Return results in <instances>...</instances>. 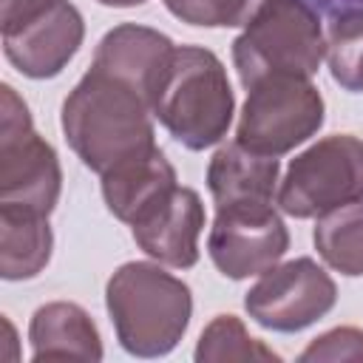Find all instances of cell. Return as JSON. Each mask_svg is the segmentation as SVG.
<instances>
[{"label":"cell","mask_w":363,"mask_h":363,"mask_svg":"<svg viewBox=\"0 0 363 363\" xmlns=\"http://www.w3.org/2000/svg\"><path fill=\"white\" fill-rule=\"evenodd\" d=\"M85 23L79 9L68 0H57L23 26L3 31V51L23 77L51 79L79 51Z\"/></svg>","instance_id":"cell-10"},{"label":"cell","mask_w":363,"mask_h":363,"mask_svg":"<svg viewBox=\"0 0 363 363\" xmlns=\"http://www.w3.org/2000/svg\"><path fill=\"white\" fill-rule=\"evenodd\" d=\"M108 315L125 352L136 357H162L182 340L190 315V286L150 261L122 264L105 286Z\"/></svg>","instance_id":"cell-2"},{"label":"cell","mask_w":363,"mask_h":363,"mask_svg":"<svg viewBox=\"0 0 363 363\" xmlns=\"http://www.w3.org/2000/svg\"><path fill=\"white\" fill-rule=\"evenodd\" d=\"M352 201H363V142L352 133H332L298 153L275 196L295 218H318Z\"/></svg>","instance_id":"cell-5"},{"label":"cell","mask_w":363,"mask_h":363,"mask_svg":"<svg viewBox=\"0 0 363 363\" xmlns=\"http://www.w3.org/2000/svg\"><path fill=\"white\" fill-rule=\"evenodd\" d=\"M133 241L145 255L164 267L187 269L199 261V235L204 230V204L193 187H170L133 224Z\"/></svg>","instance_id":"cell-11"},{"label":"cell","mask_w":363,"mask_h":363,"mask_svg":"<svg viewBox=\"0 0 363 363\" xmlns=\"http://www.w3.org/2000/svg\"><path fill=\"white\" fill-rule=\"evenodd\" d=\"M278 170L281 164L275 156H261L238 142H230L213 153L207 167V187L216 207L250 199L272 201L278 196Z\"/></svg>","instance_id":"cell-15"},{"label":"cell","mask_w":363,"mask_h":363,"mask_svg":"<svg viewBox=\"0 0 363 363\" xmlns=\"http://www.w3.org/2000/svg\"><path fill=\"white\" fill-rule=\"evenodd\" d=\"M173 51L176 45L162 31L136 23H122L99 40L94 51V68L136 88L153 108V96L164 79Z\"/></svg>","instance_id":"cell-12"},{"label":"cell","mask_w":363,"mask_h":363,"mask_svg":"<svg viewBox=\"0 0 363 363\" xmlns=\"http://www.w3.org/2000/svg\"><path fill=\"white\" fill-rule=\"evenodd\" d=\"M31 360H99L102 340L91 315L68 301H51L31 315Z\"/></svg>","instance_id":"cell-13"},{"label":"cell","mask_w":363,"mask_h":363,"mask_svg":"<svg viewBox=\"0 0 363 363\" xmlns=\"http://www.w3.org/2000/svg\"><path fill=\"white\" fill-rule=\"evenodd\" d=\"M318 255L343 275H363V201H352L318 216Z\"/></svg>","instance_id":"cell-17"},{"label":"cell","mask_w":363,"mask_h":363,"mask_svg":"<svg viewBox=\"0 0 363 363\" xmlns=\"http://www.w3.org/2000/svg\"><path fill=\"white\" fill-rule=\"evenodd\" d=\"M326 62L340 88L363 91V9H340L329 14Z\"/></svg>","instance_id":"cell-18"},{"label":"cell","mask_w":363,"mask_h":363,"mask_svg":"<svg viewBox=\"0 0 363 363\" xmlns=\"http://www.w3.org/2000/svg\"><path fill=\"white\" fill-rule=\"evenodd\" d=\"M51 247L48 216L20 204H0V275L6 281L40 275L51 258Z\"/></svg>","instance_id":"cell-16"},{"label":"cell","mask_w":363,"mask_h":363,"mask_svg":"<svg viewBox=\"0 0 363 363\" xmlns=\"http://www.w3.org/2000/svg\"><path fill=\"white\" fill-rule=\"evenodd\" d=\"M301 360H363V329H329L301 352Z\"/></svg>","instance_id":"cell-21"},{"label":"cell","mask_w":363,"mask_h":363,"mask_svg":"<svg viewBox=\"0 0 363 363\" xmlns=\"http://www.w3.org/2000/svg\"><path fill=\"white\" fill-rule=\"evenodd\" d=\"M235 96L221 60L201 45H176L153 96V116L187 150H204L227 136Z\"/></svg>","instance_id":"cell-3"},{"label":"cell","mask_w":363,"mask_h":363,"mask_svg":"<svg viewBox=\"0 0 363 363\" xmlns=\"http://www.w3.org/2000/svg\"><path fill=\"white\" fill-rule=\"evenodd\" d=\"M170 187H176V170L159 147L102 173V199L108 210L125 224H133Z\"/></svg>","instance_id":"cell-14"},{"label":"cell","mask_w":363,"mask_h":363,"mask_svg":"<svg viewBox=\"0 0 363 363\" xmlns=\"http://www.w3.org/2000/svg\"><path fill=\"white\" fill-rule=\"evenodd\" d=\"M289 250V230L272 201L250 199L216 207L207 252L216 269L233 281L261 275Z\"/></svg>","instance_id":"cell-8"},{"label":"cell","mask_w":363,"mask_h":363,"mask_svg":"<svg viewBox=\"0 0 363 363\" xmlns=\"http://www.w3.org/2000/svg\"><path fill=\"white\" fill-rule=\"evenodd\" d=\"M306 3L323 14H335L340 9H363V0H306Z\"/></svg>","instance_id":"cell-23"},{"label":"cell","mask_w":363,"mask_h":363,"mask_svg":"<svg viewBox=\"0 0 363 363\" xmlns=\"http://www.w3.org/2000/svg\"><path fill=\"white\" fill-rule=\"evenodd\" d=\"M323 125V96L306 77H267L247 88L235 142L261 156H284Z\"/></svg>","instance_id":"cell-6"},{"label":"cell","mask_w":363,"mask_h":363,"mask_svg":"<svg viewBox=\"0 0 363 363\" xmlns=\"http://www.w3.org/2000/svg\"><path fill=\"white\" fill-rule=\"evenodd\" d=\"M62 170L54 147L31 128L28 105L11 85L0 88V204L48 216L60 199Z\"/></svg>","instance_id":"cell-7"},{"label":"cell","mask_w":363,"mask_h":363,"mask_svg":"<svg viewBox=\"0 0 363 363\" xmlns=\"http://www.w3.org/2000/svg\"><path fill=\"white\" fill-rule=\"evenodd\" d=\"M337 301L329 272L312 258L275 264L250 286L244 298L247 315L272 332H301L320 320Z\"/></svg>","instance_id":"cell-9"},{"label":"cell","mask_w":363,"mask_h":363,"mask_svg":"<svg viewBox=\"0 0 363 363\" xmlns=\"http://www.w3.org/2000/svg\"><path fill=\"white\" fill-rule=\"evenodd\" d=\"M261 0H164L167 11L190 26L230 28L244 26Z\"/></svg>","instance_id":"cell-20"},{"label":"cell","mask_w":363,"mask_h":363,"mask_svg":"<svg viewBox=\"0 0 363 363\" xmlns=\"http://www.w3.org/2000/svg\"><path fill=\"white\" fill-rule=\"evenodd\" d=\"M326 40L318 11L306 0H261L233 43V65L244 88L278 74H318Z\"/></svg>","instance_id":"cell-4"},{"label":"cell","mask_w":363,"mask_h":363,"mask_svg":"<svg viewBox=\"0 0 363 363\" xmlns=\"http://www.w3.org/2000/svg\"><path fill=\"white\" fill-rule=\"evenodd\" d=\"M51 3H57V0H0V28L11 31V28L23 26L26 20L37 17L40 11H45Z\"/></svg>","instance_id":"cell-22"},{"label":"cell","mask_w":363,"mask_h":363,"mask_svg":"<svg viewBox=\"0 0 363 363\" xmlns=\"http://www.w3.org/2000/svg\"><path fill=\"white\" fill-rule=\"evenodd\" d=\"M60 125L79 162L99 176L156 147L150 102L94 65L65 96Z\"/></svg>","instance_id":"cell-1"},{"label":"cell","mask_w":363,"mask_h":363,"mask_svg":"<svg viewBox=\"0 0 363 363\" xmlns=\"http://www.w3.org/2000/svg\"><path fill=\"white\" fill-rule=\"evenodd\" d=\"M196 360H281L264 340L252 337L235 315H216L199 337Z\"/></svg>","instance_id":"cell-19"},{"label":"cell","mask_w":363,"mask_h":363,"mask_svg":"<svg viewBox=\"0 0 363 363\" xmlns=\"http://www.w3.org/2000/svg\"><path fill=\"white\" fill-rule=\"evenodd\" d=\"M96 3L113 6V9H130V6H142V3H147V0H96Z\"/></svg>","instance_id":"cell-24"}]
</instances>
